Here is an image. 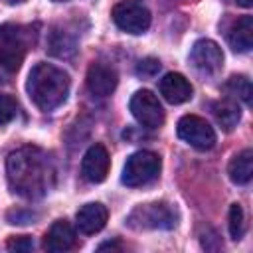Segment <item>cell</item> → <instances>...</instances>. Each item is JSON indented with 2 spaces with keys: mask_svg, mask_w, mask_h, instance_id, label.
I'll list each match as a JSON object with an SVG mask.
<instances>
[{
  "mask_svg": "<svg viewBox=\"0 0 253 253\" xmlns=\"http://www.w3.org/2000/svg\"><path fill=\"white\" fill-rule=\"evenodd\" d=\"M10 188L24 198H42L53 186V166L49 156L38 146L14 150L6 160Z\"/></svg>",
  "mask_w": 253,
  "mask_h": 253,
  "instance_id": "6da1fadb",
  "label": "cell"
},
{
  "mask_svg": "<svg viewBox=\"0 0 253 253\" xmlns=\"http://www.w3.org/2000/svg\"><path fill=\"white\" fill-rule=\"evenodd\" d=\"M69 85V75L51 63H38L28 75V95L42 111L59 107L67 99Z\"/></svg>",
  "mask_w": 253,
  "mask_h": 253,
  "instance_id": "7a4b0ae2",
  "label": "cell"
},
{
  "mask_svg": "<svg viewBox=\"0 0 253 253\" xmlns=\"http://www.w3.org/2000/svg\"><path fill=\"white\" fill-rule=\"evenodd\" d=\"M36 30L32 26H20V24H4L0 26V71L14 73L28 49L36 42Z\"/></svg>",
  "mask_w": 253,
  "mask_h": 253,
  "instance_id": "3957f363",
  "label": "cell"
},
{
  "mask_svg": "<svg viewBox=\"0 0 253 253\" xmlns=\"http://www.w3.org/2000/svg\"><path fill=\"white\" fill-rule=\"evenodd\" d=\"M176 223L178 213L166 202L140 204L126 217V225L132 229H172Z\"/></svg>",
  "mask_w": 253,
  "mask_h": 253,
  "instance_id": "277c9868",
  "label": "cell"
},
{
  "mask_svg": "<svg viewBox=\"0 0 253 253\" xmlns=\"http://www.w3.org/2000/svg\"><path fill=\"white\" fill-rule=\"evenodd\" d=\"M160 156L150 150H138L130 154L123 168V184L128 188L144 186L160 174Z\"/></svg>",
  "mask_w": 253,
  "mask_h": 253,
  "instance_id": "5b68a950",
  "label": "cell"
},
{
  "mask_svg": "<svg viewBox=\"0 0 253 253\" xmlns=\"http://www.w3.org/2000/svg\"><path fill=\"white\" fill-rule=\"evenodd\" d=\"M113 22L126 34H142L150 26V10L142 0H121L113 8Z\"/></svg>",
  "mask_w": 253,
  "mask_h": 253,
  "instance_id": "8992f818",
  "label": "cell"
},
{
  "mask_svg": "<svg viewBox=\"0 0 253 253\" xmlns=\"http://www.w3.org/2000/svg\"><path fill=\"white\" fill-rule=\"evenodd\" d=\"M178 136L198 150H210L215 144V132L210 123L198 115H184L178 121Z\"/></svg>",
  "mask_w": 253,
  "mask_h": 253,
  "instance_id": "52a82bcc",
  "label": "cell"
},
{
  "mask_svg": "<svg viewBox=\"0 0 253 253\" xmlns=\"http://www.w3.org/2000/svg\"><path fill=\"white\" fill-rule=\"evenodd\" d=\"M130 113L146 128H158L164 123L162 105H160L158 97L152 91H148V89H140V91H136L132 95V99H130Z\"/></svg>",
  "mask_w": 253,
  "mask_h": 253,
  "instance_id": "ba28073f",
  "label": "cell"
},
{
  "mask_svg": "<svg viewBox=\"0 0 253 253\" xmlns=\"http://www.w3.org/2000/svg\"><path fill=\"white\" fill-rule=\"evenodd\" d=\"M109 166H111V158L107 148L103 144H91L81 160V176L91 184H99L107 178Z\"/></svg>",
  "mask_w": 253,
  "mask_h": 253,
  "instance_id": "9c48e42d",
  "label": "cell"
},
{
  "mask_svg": "<svg viewBox=\"0 0 253 253\" xmlns=\"http://www.w3.org/2000/svg\"><path fill=\"white\" fill-rule=\"evenodd\" d=\"M190 59L194 67L202 73H215L223 65V53L221 47L211 40H198L192 45Z\"/></svg>",
  "mask_w": 253,
  "mask_h": 253,
  "instance_id": "30bf717a",
  "label": "cell"
},
{
  "mask_svg": "<svg viewBox=\"0 0 253 253\" xmlns=\"http://www.w3.org/2000/svg\"><path fill=\"white\" fill-rule=\"evenodd\" d=\"M117 71L107 63H93L87 71V87L95 97H109L117 87Z\"/></svg>",
  "mask_w": 253,
  "mask_h": 253,
  "instance_id": "8fae6325",
  "label": "cell"
},
{
  "mask_svg": "<svg viewBox=\"0 0 253 253\" xmlns=\"http://www.w3.org/2000/svg\"><path fill=\"white\" fill-rule=\"evenodd\" d=\"M75 243H77V235H75L73 225L67 219H57L49 227V231L45 233V239H43V247L49 253L69 251L75 247Z\"/></svg>",
  "mask_w": 253,
  "mask_h": 253,
  "instance_id": "7c38bea8",
  "label": "cell"
},
{
  "mask_svg": "<svg viewBox=\"0 0 253 253\" xmlns=\"http://www.w3.org/2000/svg\"><path fill=\"white\" fill-rule=\"evenodd\" d=\"M160 93L168 103L180 105V103H186L188 99H192V85L180 73H166L160 79Z\"/></svg>",
  "mask_w": 253,
  "mask_h": 253,
  "instance_id": "4fadbf2b",
  "label": "cell"
},
{
  "mask_svg": "<svg viewBox=\"0 0 253 253\" xmlns=\"http://www.w3.org/2000/svg\"><path fill=\"white\" fill-rule=\"evenodd\" d=\"M109 217V211L103 204L95 202V204H85L83 208H79L77 211V227L83 233H97L105 227Z\"/></svg>",
  "mask_w": 253,
  "mask_h": 253,
  "instance_id": "5bb4252c",
  "label": "cell"
},
{
  "mask_svg": "<svg viewBox=\"0 0 253 253\" xmlns=\"http://www.w3.org/2000/svg\"><path fill=\"white\" fill-rule=\"evenodd\" d=\"M227 42L235 51H249L253 45V18L241 16L227 32Z\"/></svg>",
  "mask_w": 253,
  "mask_h": 253,
  "instance_id": "9a60e30c",
  "label": "cell"
},
{
  "mask_svg": "<svg viewBox=\"0 0 253 253\" xmlns=\"http://www.w3.org/2000/svg\"><path fill=\"white\" fill-rule=\"evenodd\" d=\"M227 172L235 184H247L253 176V150L245 148L239 154H235L229 162Z\"/></svg>",
  "mask_w": 253,
  "mask_h": 253,
  "instance_id": "2e32d148",
  "label": "cell"
},
{
  "mask_svg": "<svg viewBox=\"0 0 253 253\" xmlns=\"http://www.w3.org/2000/svg\"><path fill=\"white\" fill-rule=\"evenodd\" d=\"M213 117L225 130L235 128L239 119H241V111H239L237 101L235 99H221V101L213 103Z\"/></svg>",
  "mask_w": 253,
  "mask_h": 253,
  "instance_id": "e0dca14e",
  "label": "cell"
},
{
  "mask_svg": "<svg viewBox=\"0 0 253 253\" xmlns=\"http://www.w3.org/2000/svg\"><path fill=\"white\" fill-rule=\"evenodd\" d=\"M47 49L57 55V57H71L75 53V38L69 36L65 30H53L49 34V42H47Z\"/></svg>",
  "mask_w": 253,
  "mask_h": 253,
  "instance_id": "ac0fdd59",
  "label": "cell"
},
{
  "mask_svg": "<svg viewBox=\"0 0 253 253\" xmlns=\"http://www.w3.org/2000/svg\"><path fill=\"white\" fill-rule=\"evenodd\" d=\"M225 91L233 99H241L247 105L251 103V81L245 75H233V77H229V81L225 83Z\"/></svg>",
  "mask_w": 253,
  "mask_h": 253,
  "instance_id": "d6986e66",
  "label": "cell"
},
{
  "mask_svg": "<svg viewBox=\"0 0 253 253\" xmlns=\"http://www.w3.org/2000/svg\"><path fill=\"white\" fill-rule=\"evenodd\" d=\"M243 231H245L243 208L239 204H231V208H229V235L233 239H241Z\"/></svg>",
  "mask_w": 253,
  "mask_h": 253,
  "instance_id": "ffe728a7",
  "label": "cell"
},
{
  "mask_svg": "<svg viewBox=\"0 0 253 253\" xmlns=\"http://www.w3.org/2000/svg\"><path fill=\"white\" fill-rule=\"evenodd\" d=\"M18 113V103L10 95H0V125L10 123Z\"/></svg>",
  "mask_w": 253,
  "mask_h": 253,
  "instance_id": "44dd1931",
  "label": "cell"
},
{
  "mask_svg": "<svg viewBox=\"0 0 253 253\" xmlns=\"http://www.w3.org/2000/svg\"><path fill=\"white\" fill-rule=\"evenodd\" d=\"M160 71V61L154 57H146L136 65V73L142 77H154Z\"/></svg>",
  "mask_w": 253,
  "mask_h": 253,
  "instance_id": "7402d4cb",
  "label": "cell"
},
{
  "mask_svg": "<svg viewBox=\"0 0 253 253\" xmlns=\"http://www.w3.org/2000/svg\"><path fill=\"white\" fill-rule=\"evenodd\" d=\"M8 249L16 251V253H28L34 249V239L28 235H20V237H12L8 241Z\"/></svg>",
  "mask_w": 253,
  "mask_h": 253,
  "instance_id": "603a6c76",
  "label": "cell"
},
{
  "mask_svg": "<svg viewBox=\"0 0 253 253\" xmlns=\"http://www.w3.org/2000/svg\"><path fill=\"white\" fill-rule=\"evenodd\" d=\"M105 249H121V245L117 241H107V243H101L99 245V251H105Z\"/></svg>",
  "mask_w": 253,
  "mask_h": 253,
  "instance_id": "cb8c5ba5",
  "label": "cell"
},
{
  "mask_svg": "<svg viewBox=\"0 0 253 253\" xmlns=\"http://www.w3.org/2000/svg\"><path fill=\"white\" fill-rule=\"evenodd\" d=\"M231 2H237L239 6H245V8H249L253 4V0H231Z\"/></svg>",
  "mask_w": 253,
  "mask_h": 253,
  "instance_id": "d4e9b609",
  "label": "cell"
},
{
  "mask_svg": "<svg viewBox=\"0 0 253 253\" xmlns=\"http://www.w3.org/2000/svg\"><path fill=\"white\" fill-rule=\"evenodd\" d=\"M6 4H22V2H26V0H4Z\"/></svg>",
  "mask_w": 253,
  "mask_h": 253,
  "instance_id": "484cf974",
  "label": "cell"
},
{
  "mask_svg": "<svg viewBox=\"0 0 253 253\" xmlns=\"http://www.w3.org/2000/svg\"><path fill=\"white\" fill-rule=\"evenodd\" d=\"M55 2H63V0H55Z\"/></svg>",
  "mask_w": 253,
  "mask_h": 253,
  "instance_id": "4316f807",
  "label": "cell"
}]
</instances>
